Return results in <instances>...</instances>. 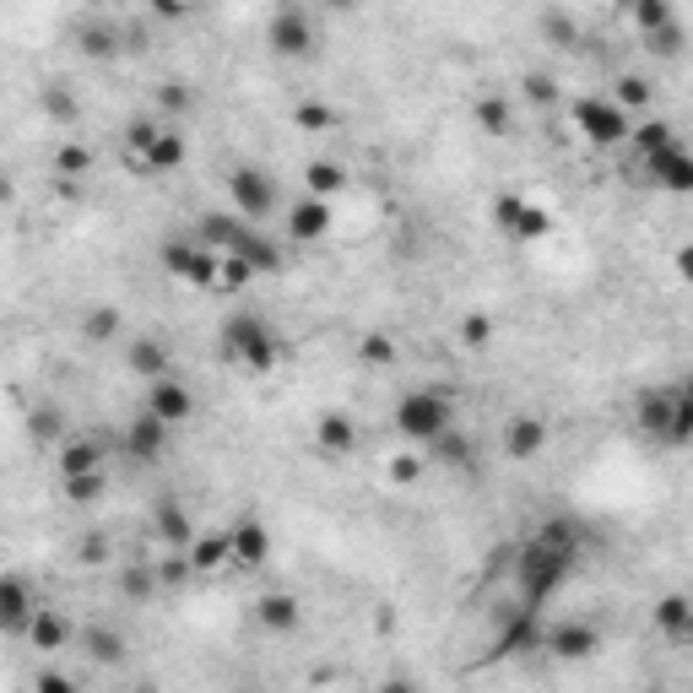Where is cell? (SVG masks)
Masks as SVG:
<instances>
[{
    "label": "cell",
    "instance_id": "obj_1",
    "mask_svg": "<svg viewBox=\"0 0 693 693\" xmlns=\"http://www.w3.org/2000/svg\"><path fill=\"white\" fill-rule=\"evenodd\" d=\"M580 564V531L574 520H542L520 553H515V591H520V607H548V596L564 585Z\"/></svg>",
    "mask_w": 693,
    "mask_h": 693
},
{
    "label": "cell",
    "instance_id": "obj_2",
    "mask_svg": "<svg viewBox=\"0 0 693 693\" xmlns=\"http://www.w3.org/2000/svg\"><path fill=\"white\" fill-rule=\"evenodd\" d=\"M217 358L255 379H266L282 364V336L271 331V320L260 315V310H234L217 325Z\"/></svg>",
    "mask_w": 693,
    "mask_h": 693
},
{
    "label": "cell",
    "instance_id": "obj_3",
    "mask_svg": "<svg viewBox=\"0 0 693 693\" xmlns=\"http://www.w3.org/2000/svg\"><path fill=\"white\" fill-rule=\"evenodd\" d=\"M390 423H396V434L407 444H429L434 450L444 434H455V401H450L444 385H418V390H407L396 401Z\"/></svg>",
    "mask_w": 693,
    "mask_h": 693
},
{
    "label": "cell",
    "instance_id": "obj_4",
    "mask_svg": "<svg viewBox=\"0 0 693 693\" xmlns=\"http://www.w3.org/2000/svg\"><path fill=\"white\" fill-rule=\"evenodd\" d=\"M266 44L277 61H310L320 44V17L310 6H277L266 22Z\"/></svg>",
    "mask_w": 693,
    "mask_h": 693
},
{
    "label": "cell",
    "instance_id": "obj_5",
    "mask_svg": "<svg viewBox=\"0 0 693 693\" xmlns=\"http://www.w3.org/2000/svg\"><path fill=\"white\" fill-rule=\"evenodd\" d=\"M569 120H574L585 147H602V152H607V147H624L634 136L629 109H618L613 98H580V104L569 109Z\"/></svg>",
    "mask_w": 693,
    "mask_h": 693
},
{
    "label": "cell",
    "instance_id": "obj_6",
    "mask_svg": "<svg viewBox=\"0 0 693 693\" xmlns=\"http://www.w3.org/2000/svg\"><path fill=\"white\" fill-rule=\"evenodd\" d=\"M228 201H234V217H245L250 228H260L266 217H277V206H282L277 180H271L266 169H250V163H239V169L228 174Z\"/></svg>",
    "mask_w": 693,
    "mask_h": 693
},
{
    "label": "cell",
    "instance_id": "obj_7",
    "mask_svg": "<svg viewBox=\"0 0 693 693\" xmlns=\"http://www.w3.org/2000/svg\"><path fill=\"white\" fill-rule=\"evenodd\" d=\"M494 223H499V234L515 239V245H531V239H548V234H553V212L537 206V201H526V195H515V190H505V195L494 201Z\"/></svg>",
    "mask_w": 693,
    "mask_h": 693
},
{
    "label": "cell",
    "instance_id": "obj_8",
    "mask_svg": "<svg viewBox=\"0 0 693 693\" xmlns=\"http://www.w3.org/2000/svg\"><path fill=\"white\" fill-rule=\"evenodd\" d=\"M163 271L180 277V282H190V288H217L223 255L206 250L201 239H169V245H163Z\"/></svg>",
    "mask_w": 693,
    "mask_h": 693
},
{
    "label": "cell",
    "instance_id": "obj_9",
    "mask_svg": "<svg viewBox=\"0 0 693 693\" xmlns=\"http://www.w3.org/2000/svg\"><path fill=\"white\" fill-rule=\"evenodd\" d=\"M639 180L650 190H667V195H693V152L683 141H672V147L639 158Z\"/></svg>",
    "mask_w": 693,
    "mask_h": 693
},
{
    "label": "cell",
    "instance_id": "obj_10",
    "mask_svg": "<svg viewBox=\"0 0 693 693\" xmlns=\"http://www.w3.org/2000/svg\"><path fill=\"white\" fill-rule=\"evenodd\" d=\"M548 645V629H542V618H537V607H509L505 629L494 639V650H488V661H509V656H526V650H542Z\"/></svg>",
    "mask_w": 693,
    "mask_h": 693
},
{
    "label": "cell",
    "instance_id": "obj_11",
    "mask_svg": "<svg viewBox=\"0 0 693 693\" xmlns=\"http://www.w3.org/2000/svg\"><path fill=\"white\" fill-rule=\"evenodd\" d=\"M39 596H33V585L22 580V574H6L0 580V629L6 634H28L33 629V618H39Z\"/></svg>",
    "mask_w": 693,
    "mask_h": 693
},
{
    "label": "cell",
    "instance_id": "obj_12",
    "mask_svg": "<svg viewBox=\"0 0 693 693\" xmlns=\"http://www.w3.org/2000/svg\"><path fill=\"white\" fill-rule=\"evenodd\" d=\"M542 650L559 656V661H591V656L602 650V629H596V624H580V618H564V624L548 629V645H542Z\"/></svg>",
    "mask_w": 693,
    "mask_h": 693
},
{
    "label": "cell",
    "instance_id": "obj_13",
    "mask_svg": "<svg viewBox=\"0 0 693 693\" xmlns=\"http://www.w3.org/2000/svg\"><path fill=\"white\" fill-rule=\"evenodd\" d=\"M634 429H639L645 440H656V444L672 440V385H661V390H639V401H634Z\"/></svg>",
    "mask_w": 693,
    "mask_h": 693
},
{
    "label": "cell",
    "instance_id": "obj_14",
    "mask_svg": "<svg viewBox=\"0 0 693 693\" xmlns=\"http://www.w3.org/2000/svg\"><path fill=\"white\" fill-rule=\"evenodd\" d=\"M147 412L152 418H163L169 429H185L190 412H195V396L185 390V379H158V385H147Z\"/></svg>",
    "mask_w": 693,
    "mask_h": 693
},
{
    "label": "cell",
    "instance_id": "obj_15",
    "mask_svg": "<svg viewBox=\"0 0 693 693\" xmlns=\"http://www.w3.org/2000/svg\"><path fill=\"white\" fill-rule=\"evenodd\" d=\"M174 440V429L163 423V418H152V412H136L126 429V450L130 461H163V450Z\"/></svg>",
    "mask_w": 693,
    "mask_h": 693
},
{
    "label": "cell",
    "instance_id": "obj_16",
    "mask_svg": "<svg viewBox=\"0 0 693 693\" xmlns=\"http://www.w3.org/2000/svg\"><path fill=\"white\" fill-rule=\"evenodd\" d=\"M255 624L266 634H293V629H304V607H299L293 591H266L255 602Z\"/></svg>",
    "mask_w": 693,
    "mask_h": 693
},
{
    "label": "cell",
    "instance_id": "obj_17",
    "mask_svg": "<svg viewBox=\"0 0 693 693\" xmlns=\"http://www.w3.org/2000/svg\"><path fill=\"white\" fill-rule=\"evenodd\" d=\"M195 239H201L206 250L234 255L245 239H250V223H245V217H228V212H206V217L195 223Z\"/></svg>",
    "mask_w": 693,
    "mask_h": 693
},
{
    "label": "cell",
    "instance_id": "obj_18",
    "mask_svg": "<svg viewBox=\"0 0 693 693\" xmlns=\"http://www.w3.org/2000/svg\"><path fill=\"white\" fill-rule=\"evenodd\" d=\"M288 234L299 239V245H315L331 234V201H320V195H299L293 206H288Z\"/></svg>",
    "mask_w": 693,
    "mask_h": 693
},
{
    "label": "cell",
    "instance_id": "obj_19",
    "mask_svg": "<svg viewBox=\"0 0 693 693\" xmlns=\"http://www.w3.org/2000/svg\"><path fill=\"white\" fill-rule=\"evenodd\" d=\"M542 444H548V423H542V418L515 412V418L505 423V455H509V461H537V455H542Z\"/></svg>",
    "mask_w": 693,
    "mask_h": 693
},
{
    "label": "cell",
    "instance_id": "obj_20",
    "mask_svg": "<svg viewBox=\"0 0 693 693\" xmlns=\"http://www.w3.org/2000/svg\"><path fill=\"white\" fill-rule=\"evenodd\" d=\"M650 618H656V629L667 634L672 645H689V639H693V596H683V591H667V596L650 607Z\"/></svg>",
    "mask_w": 693,
    "mask_h": 693
},
{
    "label": "cell",
    "instance_id": "obj_21",
    "mask_svg": "<svg viewBox=\"0 0 693 693\" xmlns=\"http://www.w3.org/2000/svg\"><path fill=\"white\" fill-rule=\"evenodd\" d=\"M126 369L130 375H141L147 385H158V379L174 375V358H169V347L158 342V336H136L126 347Z\"/></svg>",
    "mask_w": 693,
    "mask_h": 693
},
{
    "label": "cell",
    "instance_id": "obj_22",
    "mask_svg": "<svg viewBox=\"0 0 693 693\" xmlns=\"http://www.w3.org/2000/svg\"><path fill=\"white\" fill-rule=\"evenodd\" d=\"M228 531H234V569H260L271 559V531H266L260 520L245 515V520H234Z\"/></svg>",
    "mask_w": 693,
    "mask_h": 693
},
{
    "label": "cell",
    "instance_id": "obj_23",
    "mask_svg": "<svg viewBox=\"0 0 693 693\" xmlns=\"http://www.w3.org/2000/svg\"><path fill=\"white\" fill-rule=\"evenodd\" d=\"M98 472H104V444L87 440V434L65 440V450H61V483H76V477H98Z\"/></svg>",
    "mask_w": 693,
    "mask_h": 693
},
{
    "label": "cell",
    "instance_id": "obj_24",
    "mask_svg": "<svg viewBox=\"0 0 693 693\" xmlns=\"http://www.w3.org/2000/svg\"><path fill=\"white\" fill-rule=\"evenodd\" d=\"M152 531H158V542L169 548V553H190L195 548V526H190L185 505H158V515H152Z\"/></svg>",
    "mask_w": 693,
    "mask_h": 693
},
{
    "label": "cell",
    "instance_id": "obj_25",
    "mask_svg": "<svg viewBox=\"0 0 693 693\" xmlns=\"http://www.w3.org/2000/svg\"><path fill=\"white\" fill-rule=\"evenodd\" d=\"M190 569H195V574L234 569V531H206V537H195V548H190Z\"/></svg>",
    "mask_w": 693,
    "mask_h": 693
},
{
    "label": "cell",
    "instance_id": "obj_26",
    "mask_svg": "<svg viewBox=\"0 0 693 693\" xmlns=\"http://www.w3.org/2000/svg\"><path fill=\"white\" fill-rule=\"evenodd\" d=\"M185 152H190V147H185V130L169 126L163 136H158V147H152V152H147V158H141L136 169H141L147 180H152V174H174V169L185 163Z\"/></svg>",
    "mask_w": 693,
    "mask_h": 693
},
{
    "label": "cell",
    "instance_id": "obj_27",
    "mask_svg": "<svg viewBox=\"0 0 693 693\" xmlns=\"http://www.w3.org/2000/svg\"><path fill=\"white\" fill-rule=\"evenodd\" d=\"M120 44H126V33H120L115 22H82V33H76V50H82L87 61H115Z\"/></svg>",
    "mask_w": 693,
    "mask_h": 693
},
{
    "label": "cell",
    "instance_id": "obj_28",
    "mask_svg": "<svg viewBox=\"0 0 693 693\" xmlns=\"http://www.w3.org/2000/svg\"><path fill=\"white\" fill-rule=\"evenodd\" d=\"M315 444L325 450V455H347V450L358 444V423H353L347 412H320Z\"/></svg>",
    "mask_w": 693,
    "mask_h": 693
},
{
    "label": "cell",
    "instance_id": "obj_29",
    "mask_svg": "<svg viewBox=\"0 0 693 693\" xmlns=\"http://www.w3.org/2000/svg\"><path fill=\"white\" fill-rule=\"evenodd\" d=\"M82 645H87V656H93L98 667H120V661H126V634L109 629V624H87Z\"/></svg>",
    "mask_w": 693,
    "mask_h": 693
},
{
    "label": "cell",
    "instance_id": "obj_30",
    "mask_svg": "<svg viewBox=\"0 0 693 693\" xmlns=\"http://www.w3.org/2000/svg\"><path fill=\"white\" fill-rule=\"evenodd\" d=\"M472 120H477V130H483V136L505 141L509 130H515V109H509L499 93H488V98H477V104H472Z\"/></svg>",
    "mask_w": 693,
    "mask_h": 693
},
{
    "label": "cell",
    "instance_id": "obj_31",
    "mask_svg": "<svg viewBox=\"0 0 693 693\" xmlns=\"http://www.w3.org/2000/svg\"><path fill=\"white\" fill-rule=\"evenodd\" d=\"M347 190V169L342 163H331V158H315L310 169H304V195H320V201H331V195H342Z\"/></svg>",
    "mask_w": 693,
    "mask_h": 693
},
{
    "label": "cell",
    "instance_id": "obj_32",
    "mask_svg": "<svg viewBox=\"0 0 693 693\" xmlns=\"http://www.w3.org/2000/svg\"><path fill=\"white\" fill-rule=\"evenodd\" d=\"M234 255H239V260L250 266L255 277H260V271H282V245H277V239H266L260 228H250V239H245V245H239Z\"/></svg>",
    "mask_w": 693,
    "mask_h": 693
},
{
    "label": "cell",
    "instance_id": "obj_33",
    "mask_svg": "<svg viewBox=\"0 0 693 693\" xmlns=\"http://www.w3.org/2000/svg\"><path fill=\"white\" fill-rule=\"evenodd\" d=\"M163 130H169V126H163L158 115H136V120L126 126V152L136 158V163H141V158H147V152L158 147V136H163Z\"/></svg>",
    "mask_w": 693,
    "mask_h": 693
},
{
    "label": "cell",
    "instance_id": "obj_34",
    "mask_svg": "<svg viewBox=\"0 0 693 693\" xmlns=\"http://www.w3.org/2000/svg\"><path fill=\"white\" fill-rule=\"evenodd\" d=\"M28 639L39 645V650H61L65 639H71V624H65L55 607H39V618H33V629H28Z\"/></svg>",
    "mask_w": 693,
    "mask_h": 693
},
{
    "label": "cell",
    "instance_id": "obj_35",
    "mask_svg": "<svg viewBox=\"0 0 693 693\" xmlns=\"http://www.w3.org/2000/svg\"><path fill=\"white\" fill-rule=\"evenodd\" d=\"M629 22L639 28V39H650V33L672 28V22H678V11H672L667 0H639V6H629Z\"/></svg>",
    "mask_w": 693,
    "mask_h": 693
},
{
    "label": "cell",
    "instance_id": "obj_36",
    "mask_svg": "<svg viewBox=\"0 0 693 693\" xmlns=\"http://www.w3.org/2000/svg\"><path fill=\"white\" fill-rule=\"evenodd\" d=\"M163 580H158V569H147V564H130L120 569V596L126 602H152V591H158Z\"/></svg>",
    "mask_w": 693,
    "mask_h": 693
},
{
    "label": "cell",
    "instance_id": "obj_37",
    "mask_svg": "<svg viewBox=\"0 0 693 693\" xmlns=\"http://www.w3.org/2000/svg\"><path fill=\"white\" fill-rule=\"evenodd\" d=\"M190 104H195V98H190L185 82H163V87H158V115H163V126H180L190 115Z\"/></svg>",
    "mask_w": 693,
    "mask_h": 693
},
{
    "label": "cell",
    "instance_id": "obj_38",
    "mask_svg": "<svg viewBox=\"0 0 693 693\" xmlns=\"http://www.w3.org/2000/svg\"><path fill=\"white\" fill-rule=\"evenodd\" d=\"M634 152H639V158H650V152H661V147H672V141H678V130L667 126V120H645V126H634Z\"/></svg>",
    "mask_w": 693,
    "mask_h": 693
},
{
    "label": "cell",
    "instance_id": "obj_39",
    "mask_svg": "<svg viewBox=\"0 0 693 693\" xmlns=\"http://www.w3.org/2000/svg\"><path fill=\"white\" fill-rule=\"evenodd\" d=\"M82 336H87V342H115V336H120V315H115L109 304L87 310V320H82Z\"/></svg>",
    "mask_w": 693,
    "mask_h": 693
},
{
    "label": "cell",
    "instance_id": "obj_40",
    "mask_svg": "<svg viewBox=\"0 0 693 693\" xmlns=\"http://www.w3.org/2000/svg\"><path fill=\"white\" fill-rule=\"evenodd\" d=\"M613 104L618 109H650V82L645 76H618V87H613Z\"/></svg>",
    "mask_w": 693,
    "mask_h": 693
},
{
    "label": "cell",
    "instance_id": "obj_41",
    "mask_svg": "<svg viewBox=\"0 0 693 693\" xmlns=\"http://www.w3.org/2000/svg\"><path fill=\"white\" fill-rule=\"evenodd\" d=\"M358 358H364L369 369H390V364H396V342H390L385 331H369V336L358 342Z\"/></svg>",
    "mask_w": 693,
    "mask_h": 693
},
{
    "label": "cell",
    "instance_id": "obj_42",
    "mask_svg": "<svg viewBox=\"0 0 693 693\" xmlns=\"http://www.w3.org/2000/svg\"><path fill=\"white\" fill-rule=\"evenodd\" d=\"M520 87H526V98H531L537 109H553V104H559V82H553L548 71H526Z\"/></svg>",
    "mask_w": 693,
    "mask_h": 693
},
{
    "label": "cell",
    "instance_id": "obj_43",
    "mask_svg": "<svg viewBox=\"0 0 693 693\" xmlns=\"http://www.w3.org/2000/svg\"><path fill=\"white\" fill-rule=\"evenodd\" d=\"M645 50H650L656 61H678V55H683V22H672V28L650 33V39H645Z\"/></svg>",
    "mask_w": 693,
    "mask_h": 693
},
{
    "label": "cell",
    "instance_id": "obj_44",
    "mask_svg": "<svg viewBox=\"0 0 693 693\" xmlns=\"http://www.w3.org/2000/svg\"><path fill=\"white\" fill-rule=\"evenodd\" d=\"M255 271L239 260V255H223V277H217V293H239V288H250Z\"/></svg>",
    "mask_w": 693,
    "mask_h": 693
},
{
    "label": "cell",
    "instance_id": "obj_45",
    "mask_svg": "<svg viewBox=\"0 0 693 693\" xmlns=\"http://www.w3.org/2000/svg\"><path fill=\"white\" fill-rule=\"evenodd\" d=\"M44 115H50V120H61V126L76 120V98L65 93L61 82H50V87H44Z\"/></svg>",
    "mask_w": 693,
    "mask_h": 693
},
{
    "label": "cell",
    "instance_id": "obj_46",
    "mask_svg": "<svg viewBox=\"0 0 693 693\" xmlns=\"http://www.w3.org/2000/svg\"><path fill=\"white\" fill-rule=\"evenodd\" d=\"M55 169H61V174H87V169H93V147L65 141L61 152H55Z\"/></svg>",
    "mask_w": 693,
    "mask_h": 693
},
{
    "label": "cell",
    "instance_id": "obj_47",
    "mask_svg": "<svg viewBox=\"0 0 693 693\" xmlns=\"http://www.w3.org/2000/svg\"><path fill=\"white\" fill-rule=\"evenodd\" d=\"M293 120L304 130H331L336 126V109H325V104H315V98H304L299 109H293Z\"/></svg>",
    "mask_w": 693,
    "mask_h": 693
},
{
    "label": "cell",
    "instance_id": "obj_48",
    "mask_svg": "<svg viewBox=\"0 0 693 693\" xmlns=\"http://www.w3.org/2000/svg\"><path fill=\"white\" fill-rule=\"evenodd\" d=\"M542 33H548L553 44H574V39H580V28H574L569 11H542Z\"/></svg>",
    "mask_w": 693,
    "mask_h": 693
},
{
    "label": "cell",
    "instance_id": "obj_49",
    "mask_svg": "<svg viewBox=\"0 0 693 693\" xmlns=\"http://www.w3.org/2000/svg\"><path fill=\"white\" fill-rule=\"evenodd\" d=\"M461 342L483 353V347L494 342V320H488V315H466V320H461Z\"/></svg>",
    "mask_w": 693,
    "mask_h": 693
},
{
    "label": "cell",
    "instance_id": "obj_50",
    "mask_svg": "<svg viewBox=\"0 0 693 693\" xmlns=\"http://www.w3.org/2000/svg\"><path fill=\"white\" fill-rule=\"evenodd\" d=\"M65 499H71V505H98V499H104V472H98V477H76V483H65Z\"/></svg>",
    "mask_w": 693,
    "mask_h": 693
},
{
    "label": "cell",
    "instance_id": "obj_51",
    "mask_svg": "<svg viewBox=\"0 0 693 693\" xmlns=\"http://www.w3.org/2000/svg\"><path fill=\"white\" fill-rule=\"evenodd\" d=\"M434 461H444V466H466V461H472V450H466L461 434H444V440L434 444Z\"/></svg>",
    "mask_w": 693,
    "mask_h": 693
},
{
    "label": "cell",
    "instance_id": "obj_52",
    "mask_svg": "<svg viewBox=\"0 0 693 693\" xmlns=\"http://www.w3.org/2000/svg\"><path fill=\"white\" fill-rule=\"evenodd\" d=\"M190 574H195V569H190V553H169V559L158 564V580H163V585H185Z\"/></svg>",
    "mask_w": 693,
    "mask_h": 693
},
{
    "label": "cell",
    "instance_id": "obj_53",
    "mask_svg": "<svg viewBox=\"0 0 693 693\" xmlns=\"http://www.w3.org/2000/svg\"><path fill=\"white\" fill-rule=\"evenodd\" d=\"M33 434H39V440H61L65 418L55 412V407H39V412H33Z\"/></svg>",
    "mask_w": 693,
    "mask_h": 693
},
{
    "label": "cell",
    "instance_id": "obj_54",
    "mask_svg": "<svg viewBox=\"0 0 693 693\" xmlns=\"http://www.w3.org/2000/svg\"><path fill=\"white\" fill-rule=\"evenodd\" d=\"M390 477H396L401 488H412V483L423 477V461H418V455H401V461H390Z\"/></svg>",
    "mask_w": 693,
    "mask_h": 693
},
{
    "label": "cell",
    "instance_id": "obj_55",
    "mask_svg": "<svg viewBox=\"0 0 693 693\" xmlns=\"http://www.w3.org/2000/svg\"><path fill=\"white\" fill-rule=\"evenodd\" d=\"M33 693H76V683H71L65 672H39V683H33Z\"/></svg>",
    "mask_w": 693,
    "mask_h": 693
},
{
    "label": "cell",
    "instance_id": "obj_56",
    "mask_svg": "<svg viewBox=\"0 0 693 693\" xmlns=\"http://www.w3.org/2000/svg\"><path fill=\"white\" fill-rule=\"evenodd\" d=\"M82 559H87V564H104V559H109V542H104V537H87V542H82Z\"/></svg>",
    "mask_w": 693,
    "mask_h": 693
},
{
    "label": "cell",
    "instance_id": "obj_57",
    "mask_svg": "<svg viewBox=\"0 0 693 693\" xmlns=\"http://www.w3.org/2000/svg\"><path fill=\"white\" fill-rule=\"evenodd\" d=\"M672 266H678V277L693 288V245H678V255H672Z\"/></svg>",
    "mask_w": 693,
    "mask_h": 693
},
{
    "label": "cell",
    "instance_id": "obj_58",
    "mask_svg": "<svg viewBox=\"0 0 693 693\" xmlns=\"http://www.w3.org/2000/svg\"><path fill=\"white\" fill-rule=\"evenodd\" d=\"M379 693H418V683H412V678H385Z\"/></svg>",
    "mask_w": 693,
    "mask_h": 693
},
{
    "label": "cell",
    "instance_id": "obj_59",
    "mask_svg": "<svg viewBox=\"0 0 693 693\" xmlns=\"http://www.w3.org/2000/svg\"><path fill=\"white\" fill-rule=\"evenodd\" d=\"M650 693H672V689H650Z\"/></svg>",
    "mask_w": 693,
    "mask_h": 693
}]
</instances>
